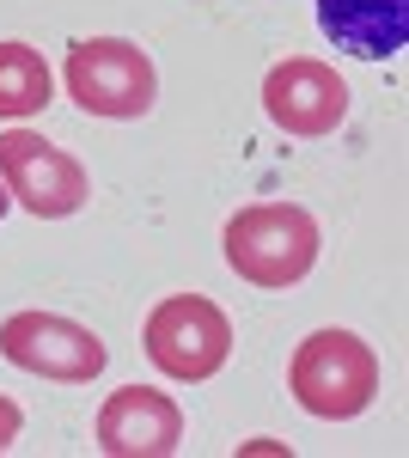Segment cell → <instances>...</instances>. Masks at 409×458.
<instances>
[{
	"label": "cell",
	"mask_w": 409,
	"mask_h": 458,
	"mask_svg": "<svg viewBox=\"0 0 409 458\" xmlns=\"http://www.w3.org/2000/svg\"><path fill=\"white\" fill-rule=\"evenodd\" d=\"M226 245V269L251 287H294L311 276L318 263V220L300 202H257L239 208L220 233Z\"/></svg>",
	"instance_id": "cell-1"
},
{
	"label": "cell",
	"mask_w": 409,
	"mask_h": 458,
	"mask_svg": "<svg viewBox=\"0 0 409 458\" xmlns=\"http://www.w3.org/2000/svg\"><path fill=\"white\" fill-rule=\"evenodd\" d=\"M287 391L318 422H348L379 397V354L354 330H311L287 360Z\"/></svg>",
	"instance_id": "cell-2"
},
{
	"label": "cell",
	"mask_w": 409,
	"mask_h": 458,
	"mask_svg": "<svg viewBox=\"0 0 409 458\" xmlns=\"http://www.w3.org/2000/svg\"><path fill=\"white\" fill-rule=\"evenodd\" d=\"M68 98L86 116H104V123H135L153 110L159 98V73H153V55L129 43V37H86L68 49Z\"/></svg>",
	"instance_id": "cell-3"
},
{
	"label": "cell",
	"mask_w": 409,
	"mask_h": 458,
	"mask_svg": "<svg viewBox=\"0 0 409 458\" xmlns=\"http://www.w3.org/2000/svg\"><path fill=\"white\" fill-rule=\"evenodd\" d=\"M141 343H147V360L177 379V386H202L214 379L220 367H226V354H233V324L226 312L202 300V293H171L159 300L153 312H147V330H141Z\"/></svg>",
	"instance_id": "cell-4"
},
{
	"label": "cell",
	"mask_w": 409,
	"mask_h": 458,
	"mask_svg": "<svg viewBox=\"0 0 409 458\" xmlns=\"http://www.w3.org/2000/svg\"><path fill=\"white\" fill-rule=\"evenodd\" d=\"M0 354L19 367V373H37V379H55V386H92L104 373V336L92 324H73L62 312H13L0 324Z\"/></svg>",
	"instance_id": "cell-5"
},
{
	"label": "cell",
	"mask_w": 409,
	"mask_h": 458,
	"mask_svg": "<svg viewBox=\"0 0 409 458\" xmlns=\"http://www.w3.org/2000/svg\"><path fill=\"white\" fill-rule=\"evenodd\" d=\"M0 183H6V196L25 214H37V220H68V214H80L86 196H92L86 165L73 159L68 147L43 141L31 129H6V135H0Z\"/></svg>",
	"instance_id": "cell-6"
},
{
	"label": "cell",
	"mask_w": 409,
	"mask_h": 458,
	"mask_svg": "<svg viewBox=\"0 0 409 458\" xmlns=\"http://www.w3.org/2000/svg\"><path fill=\"white\" fill-rule=\"evenodd\" d=\"M263 110L281 135H300V141H318V135H337L342 116H348V86L330 62H311V55H287L263 73Z\"/></svg>",
	"instance_id": "cell-7"
},
{
	"label": "cell",
	"mask_w": 409,
	"mask_h": 458,
	"mask_svg": "<svg viewBox=\"0 0 409 458\" xmlns=\"http://www.w3.org/2000/svg\"><path fill=\"white\" fill-rule=\"evenodd\" d=\"M183 446V410L166 391L123 386L98 410V453L110 458H171Z\"/></svg>",
	"instance_id": "cell-8"
},
{
	"label": "cell",
	"mask_w": 409,
	"mask_h": 458,
	"mask_svg": "<svg viewBox=\"0 0 409 458\" xmlns=\"http://www.w3.org/2000/svg\"><path fill=\"white\" fill-rule=\"evenodd\" d=\"M318 31L361 62H385L409 43V0H318Z\"/></svg>",
	"instance_id": "cell-9"
},
{
	"label": "cell",
	"mask_w": 409,
	"mask_h": 458,
	"mask_svg": "<svg viewBox=\"0 0 409 458\" xmlns=\"http://www.w3.org/2000/svg\"><path fill=\"white\" fill-rule=\"evenodd\" d=\"M49 92H55V73L31 43H0V116L25 123L49 105Z\"/></svg>",
	"instance_id": "cell-10"
},
{
	"label": "cell",
	"mask_w": 409,
	"mask_h": 458,
	"mask_svg": "<svg viewBox=\"0 0 409 458\" xmlns=\"http://www.w3.org/2000/svg\"><path fill=\"white\" fill-rule=\"evenodd\" d=\"M19 428H25V410H19L13 397H0V453H6V446L19 440Z\"/></svg>",
	"instance_id": "cell-11"
},
{
	"label": "cell",
	"mask_w": 409,
	"mask_h": 458,
	"mask_svg": "<svg viewBox=\"0 0 409 458\" xmlns=\"http://www.w3.org/2000/svg\"><path fill=\"white\" fill-rule=\"evenodd\" d=\"M6 208H13V196H6V183H0V214H6Z\"/></svg>",
	"instance_id": "cell-12"
}]
</instances>
